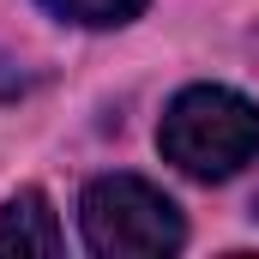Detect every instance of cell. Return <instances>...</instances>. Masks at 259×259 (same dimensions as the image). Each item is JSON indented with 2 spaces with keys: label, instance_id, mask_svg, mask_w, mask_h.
Here are the masks:
<instances>
[{
  "label": "cell",
  "instance_id": "cell-1",
  "mask_svg": "<svg viewBox=\"0 0 259 259\" xmlns=\"http://www.w3.org/2000/svg\"><path fill=\"white\" fill-rule=\"evenodd\" d=\"M163 157L193 175V181H229L259 157V103L223 91V84H193L163 109L157 127Z\"/></svg>",
  "mask_w": 259,
  "mask_h": 259
},
{
  "label": "cell",
  "instance_id": "cell-2",
  "mask_svg": "<svg viewBox=\"0 0 259 259\" xmlns=\"http://www.w3.org/2000/svg\"><path fill=\"white\" fill-rule=\"evenodd\" d=\"M78 223L91 253H175L187 241L175 199L139 175H97L78 199Z\"/></svg>",
  "mask_w": 259,
  "mask_h": 259
},
{
  "label": "cell",
  "instance_id": "cell-3",
  "mask_svg": "<svg viewBox=\"0 0 259 259\" xmlns=\"http://www.w3.org/2000/svg\"><path fill=\"white\" fill-rule=\"evenodd\" d=\"M0 253H61V223L36 187L6 199L0 211Z\"/></svg>",
  "mask_w": 259,
  "mask_h": 259
},
{
  "label": "cell",
  "instance_id": "cell-4",
  "mask_svg": "<svg viewBox=\"0 0 259 259\" xmlns=\"http://www.w3.org/2000/svg\"><path fill=\"white\" fill-rule=\"evenodd\" d=\"M55 18L66 24H91V30H103V24H127L145 12V0H42Z\"/></svg>",
  "mask_w": 259,
  "mask_h": 259
},
{
  "label": "cell",
  "instance_id": "cell-5",
  "mask_svg": "<svg viewBox=\"0 0 259 259\" xmlns=\"http://www.w3.org/2000/svg\"><path fill=\"white\" fill-rule=\"evenodd\" d=\"M253 217H259V199H253Z\"/></svg>",
  "mask_w": 259,
  "mask_h": 259
}]
</instances>
